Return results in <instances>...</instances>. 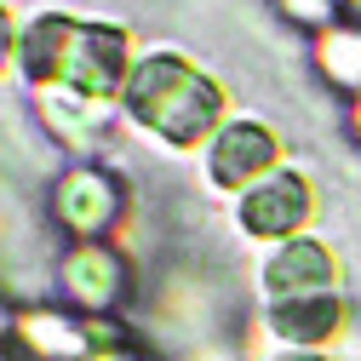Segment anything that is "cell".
<instances>
[{
  "label": "cell",
  "instance_id": "obj_1",
  "mask_svg": "<svg viewBox=\"0 0 361 361\" xmlns=\"http://www.w3.org/2000/svg\"><path fill=\"white\" fill-rule=\"evenodd\" d=\"M126 109L138 126H149L155 138L166 144H201L207 132L218 126V109H224V92L190 69L184 58H144L126 80Z\"/></svg>",
  "mask_w": 361,
  "mask_h": 361
},
{
  "label": "cell",
  "instance_id": "obj_2",
  "mask_svg": "<svg viewBox=\"0 0 361 361\" xmlns=\"http://www.w3.org/2000/svg\"><path fill=\"white\" fill-rule=\"evenodd\" d=\"M310 212H315L310 178L293 172V166H276L269 178H258V184L241 195V230L258 235V241H293L310 224Z\"/></svg>",
  "mask_w": 361,
  "mask_h": 361
},
{
  "label": "cell",
  "instance_id": "obj_3",
  "mask_svg": "<svg viewBox=\"0 0 361 361\" xmlns=\"http://www.w3.org/2000/svg\"><path fill=\"white\" fill-rule=\"evenodd\" d=\"M264 333L293 350H333L350 333L344 293H310V298H269L264 304Z\"/></svg>",
  "mask_w": 361,
  "mask_h": 361
},
{
  "label": "cell",
  "instance_id": "obj_4",
  "mask_svg": "<svg viewBox=\"0 0 361 361\" xmlns=\"http://www.w3.org/2000/svg\"><path fill=\"white\" fill-rule=\"evenodd\" d=\"M276 172V132L258 121H230L207 144V184L212 190H252L258 178Z\"/></svg>",
  "mask_w": 361,
  "mask_h": 361
},
{
  "label": "cell",
  "instance_id": "obj_5",
  "mask_svg": "<svg viewBox=\"0 0 361 361\" xmlns=\"http://www.w3.org/2000/svg\"><path fill=\"white\" fill-rule=\"evenodd\" d=\"M258 287H264V298H310V293H338V252H333L327 241L293 235V241H281L276 252L264 258Z\"/></svg>",
  "mask_w": 361,
  "mask_h": 361
},
{
  "label": "cell",
  "instance_id": "obj_6",
  "mask_svg": "<svg viewBox=\"0 0 361 361\" xmlns=\"http://www.w3.org/2000/svg\"><path fill=\"white\" fill-rule=\"evenodd\" d=\"M52 207H58V218L69 224L80 241H92V235H104L109 224L121 218V190H115L109 172H98V166H75V172L58 178Z\"/></svg>",
  "mask_w": 361,
  "mask_h": 361
},
{
  "label": "cell",
  "instance_id": "obj_7",
  "mask_svg": "<svg viewBox=\"0 0 361 361\" xmlns=\"http://www.w3.org/2000/svg\"><path fill=\"white\" fill-rule=\"evenodd\" d=\"M12 333L35 361H92V322L69 310H18L12 315Z\"/></svg>",
  "mask_w": 361,
  "mask_h": 361
},
{
  "label": "cell",
  "instance_id": "obj_8",
  "mask_svg": "<svg viewBox=\"0 0 361 361\" xmlns=\"http://www.w3.org/2000/svg\"><path fill=\"white\" fill-rule=\"evenodd\" d=\"M63 293L86 310V315H109L126 298V258L109 247H75L63 258Z\"/></svg>",
  "mask_w": 361,
  "mask_h": 361
},
{
  "label": "cell",
  "instance_id": "obj_9",
  "mask_svg": "<svg viewBox=\"0 0 361 361\" xmlns=\"http://www.w3.org/2000/svg\"><path fill=\"white\" fill-rule=\"evenodd\" d=\"M315 63L338 86H361V29H327L315 47Z\"/></svg>",
  "mask_w": 361,
  "mask_h": 361
},
{
  "label": "cell",
  "instance_id": "obj_10",
  "mask_svg": "<svg viewBox=\"0 0 361 361\" xmlns=\"http://www.w3.org/2000/svg\"><path fill=\"white\" fill-rule=\"evenodd\" d=\"M172 361H247L235 344H218V338H201V344H184Z\"/></svg>",
  "mask_w": 361,
  "mask_h": 361
},
{
  "label": "cell",
  "instance_id": "obj_11",
  "mask_svg": "<svg viewBox=\"0 0 361 361\" xmlns=\"http://www.w3.org/2000/svg\"><path fill=\"white\" fill-rule=\"evenodd\" d=\"M281 6H287L293 18H304V23H327L338 0H281Z\"/></svg>",
  "mask_w": 361,
  "mask_h": 361
},
{
  "label": "cell",
  "instance_id": "obj_12",
  "mask_svg": "<svg viewBox=\"0 0 361 361\" xmlns=\"http://www.w3.org/2000/svg\"><path fill=\"white\" fill-rule=\"evenodd\" d=\"M258 361H333V350H293V344H269V355Z\"/></svg>",
  "mask_w": 361,
  "mask_h": 361
},
{
  "label": "cell",
  "instance_id": "obj_13",
  "mask_svg": "<svg viewBox=\"0 0 361 361\" xmlns=\"http://www.w3.org/2000/svg\"><path fill=\"white\" fill-rule=\"evenodd\" d=\"M92 361H149L144 350H126V344H115V350H98Z\"/></svg>",
  "mask_w": 361,
  "mask_h": 361
},
{
  "label": "cell",
  "instance_id": "obj_14",
  "mask_svg": "<svg viewBox=\"0 0 361 361\" xmlns=\"http://www.w3.org/2000/svg\"><path fill=\"white\" fill-rule=\"evenodd\" d=\"M12 40H18V35H12V18L0 12V69H6V58H12Z\"/></svg>",
  "mask_w": 361,
  "mask_h": 361
},
{
  "label": "cell",
  "instance_id": "obj_15",
  "mask_svg": "<svg viewBox=\"0 0 361 361\" xmlns=\"http://www.w3.org/2000/svg\"><path fill=\"white\" fill-rule=\"evenodd\" d=\"M0 327H6V310H0Z\"/></svg>",
  "mask_w": 361,
  "mask_h": 361
},
{
  "label": "cell",
  "instance_id": "obj_16",
  "mask_svg": "<svg viewBox=\"0 0 361 361\" xmlns=\"http://www.w3.org/2000/svg\"><path fill=\"white\" fill-rule=\"evenodd\" d=\"M355 126H361V109H355Z\"/></svg>",
  "mask_w": 361,
  "mask_h": 361
}]
</instances>
